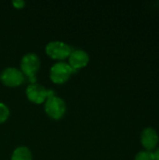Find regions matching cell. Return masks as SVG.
<instances>
[{
  "label": "cell",
  "mask_w": 159,
  "mask_h": 160,
  "mask_svg": "<svg viewBox=\"0 0 159 160\" xmlns=\"http://www.w3.org/2000/svg\"><path fill=\"white\" fill-rule=\"evenodd\" d=\"M44 109L46 113L52 119L58 120L65 115L67 106L61 98L52 95L45 100Z\"/></svg>",
  "instance_id": "obj_1"
},
{
  "label": "cell",
  "mask_w": 159,
  "mask_h": 160,
  "mask_svg": "<svg viewBox=\"0 0 159 160\" xmlns=\"http://www.w3.org/2000/svg\"><path fill=\"white\" fill-rule=\"evenodd\" d=\"M40 67L39 57L34 52H28L24 54L21 61V68L22 74L29 77V79L35 82L36 81V73L38 71Z\"/></svg>",
  "instance_id": "obj_2"
},
{
  "label": "cell",
  "mask_w": 159,
  "mask_h": 160,
  "mask_svg": "<svg viewBox=\"0 0 159 160\" xmlns=\"http://www.w3.org/2000/svg\"><path fill=\"white\" fill-rule=\"evenodd\" d=\"M46 53L52 59L63 60L68 57L72 52V48L66 42L54 40L46 45Z\"/></svg>",
  "instance_id": "obj_3"
},
{
  "label": "cell",
  "mask_w": 159,
  "mask_h": 160,
  "mask_svg": "<svg viewBox=\"0 0 159 160\" xmlns=\"http://www.w3.org/2000/svg\"><path fill=\"white\" fill-rule=\"evenodd\" d=\"M75 70L69 66L68 63L66 62H57L55 63L50 70L51 80L55 83H64L66 82L72 73Z\"/></svg>",
  "instance_id": "obj_4"
},
{
  "label": "cell",
  "mask_w": 159,
  "mask_h": 160,
  "mask_svg": "<svg viewBox=\"0 0 159 160\" xmlns=\"http://www.w3.org/2000/svg\"><path fill=\"white\" fill-rule=\"evenodd\" d=\"M0 80L5 85L14 87L19 86L23 82L24 76L20 69L10 67L6 68L2 70V72L0 73Z\"/></svg>",
  "instance_id": "obj_5"
},
{
  "label": "cell",
  "mask_w": 159,
  "mask_h": 160,
  "mask_svg": "<svg viewBox=\"0 0 159 160\" xmlns=\"http://www.w3.org/2000/svg\"><path fill=\"white\" fill-rule=\"evenodd\" d=\"M26 97L28 99L34 103L40 104L43 103L50 96L54 95L52 91L46 89L44 86L37 83H31L26 88Z\"/></svg>",
  "instance_id": "obj_6"
},
{
  "label": "cell",
  "mask_w": 159,
  "mask_h": 160,
  "mask_svg": "<svg viewBox=\"0 0 159 160\" xmlns=\"http://www.w3.org/2000/svg\"><path fill=\"white\" fill-rule=\"evenodd\" d=\"M89 55L83 50H74L68 56L69 66L76 71L77 69L84 68L89 63Z\"/></svg>",
  "instance_id": "obj_7"
},
{
  "label": "cell",
  "mask_w": 159,
  "mask_h": 160,
  "mask_svg": "<svg viewBox=\"0 0 159 160\" xmlns=\"http://www.w3.org/2000/svg\"><path fill=\"white\" fill-rule=\"evenodd\" d=\"M141 141L142 146L147 151H152L158 143V135L154 128H147L142 131Z\"/></svg>",
  "instance_id": "obj_8"
},
{
  "label": "cell",
  "mask_w": 159,
  "mask_h": 160,
  "mask_svg": "<svg viewBox=\"0 0 159 160\" xmlns=\"http://www.w3.org/2000/svg\"><path fill=\"white\" fill-rule=\"evenodd\" d=\"M11 160H32V154L27 147L19 146L13 151Z\"/></svg>",
  "instance_id": "obj_9"
},
{
  "label": "cell",
  "mask_w": 159,
  "mask_h": 160,
  "mask_svg": "<svg viewBox=\"0 0 159 160\" xmlns=\"http://www.w3.org/2000/svg\"><path fill=\"white\" fill-rule=\"evenodd\" d=\"M135 160H155V156L152 151H142L136 155Z\"/></svg>",
  "instance_id": "obj_10"
},
{
  "label": "cell",
  "mask_w": 159,
  "mask_h": 160,
  "mask_svg": "<svg viewBox=\"0 0 159 160\" xmlns=\"http://www.w3.org/2000/svg\"><path fill=\"white\" fill-rule=\"evenodd\" d=\"M9 116V109L7 106L2 102H0V124L5 122Z\"/></svg>",
  "instance_id": "obj_11"
},
{
  "label": "cell",
  "mask_w": 159,
  "mask_h": 160,
  "mask_svg": "<svg viewBox=\"0 0 159 160\" xmlns=\"http://www.w3.org/2000/svg\"><path fill=\"white\" fill-rule=\"evenodd\" d=\"M12 4L14 5L15 8H22L24 7L25 2L22 1V0H13V1H12Z\"/></svg>",
  "instance_id": "obj_12"
},
{
  "label": "cell",
  "mask_w": 159,
  "mask_h": 160,
  "mask_svg": "<svg viewBox=\"0 0 159 160\" xmlns=\"http://www.w3.org/2000/svg\"><path fill=\"white\" fill-rule=\"evenodd\" d=\"M154 156H155V160H159V148L154 153Z\"/></svg>",
  "instance_id": "obj_13"
}]
</instances>
